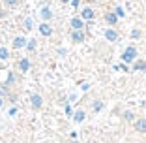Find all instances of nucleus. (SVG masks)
<instances>
[{"label": "nucleus", "instance_id": "nucleus-15", "mask_svg": "<svg viewBox=\"0 0 146 143\" xmlns=\"http://www.w3.org/2000/svg\"><path fill=\"white\" fill-rule=\"evenodd\" d=\"M9 58V51L6 47H0V60H8Z\"/></svg>", "mask_w": 146, "mask_h": 143}, {"label": "nucleus", "instance_id": "nucleus-24", "mask_svg": "<svg viewBox=\"0 0 146 143\" xmlns=\"http://www.w3.org/2000/svg\"><path fill=\"white\" fill-rule=\"evenodd\" d=\"M66 115H68V117H69V115H73V111H71V107H69V105H66Z\"/></svg>", "mask_w": 146, "mask_h": 143}, {"label": "nucleus", "instance_id": "nucleus-1", "mask_svg": "<svg viewBox=\"0 0 146 143\" xmlns=\"http://www.w3.org/2000/svg\"><path fill=\"white\" fill-rule=\"evenodd\" d=\"M135 56H137V49H135V47H127L124 51V55H122V60H124V62H133Z\"/></svg>", "mask_w": 146, "mask_h": 143}, {"label": "nucleus", "instance_id": "nucleus-12", "mask_svg": "<svg viewBox=\"0 0 146 143\" xmlns=\"http://www.w3.org/2000/svg\"><path fill=\"white\" fill-rule=\"evenodd\" d=\"M19 2H21V0H4V6L9 8V9H13V8H17V6H19Z\"/></svg>", "mask_w": 146, "mask_h": 143}, {"label": "nucleus", "instance_id": "nucleus-19", "mask_svg": "<svg viewBox=\"0 0 146 143\" xmlns=\"http://www.w3.org/2000/svg\"><path fill=\"white\" fill-rule=\"evenodd\" d=\"M114 13H116V17H124V9H122V8H116Z\"/></svg>", "mask_w": 146, "mask_h": 143}, {"label": "nucleus", "instance_id": "nucleus-2", "mask_svg": "<svg viewBox=\"0 0 146 143\" xmlns=\"http://www.w3.org/2000/svg\"><path fill=\"white\" fill-rule=\"evenodd\" d=\"M39 17H41L45 23H49L52 19V9L49 8V6H43V8L39 9Z\"/></svg>", "mask_w": 146, "mask_h": 143}, {"label": "nucleus", "instance_id": "nucleus-23", "mask_svg": "<svg viewBox=\"0 0 146 143\" xmlns=\"http://www.w3.org/2000/svg\"><path fill=\"white\" fill-rule=\"evenodd\" d=\"M6 15H8V11H6V9H2V8H0V19H4Z\"/></svg>", "mask_w": 146, "mask_h": 143}, {"label": "nucleus", "instance_id": "nucleus-13", "mask_svg": "<svg viewBox=\"0 0 146 143\" xmlns=\"http://www.w3.org/2000/svg\"><path fill=\"white\" fill-rule=\"evenodd\" d=\"M135 128H137L139 132H146V121H144V119L137 121V122H135Z\"/></svg>", "mask_w": 146, "mask_h": 143}, {"label": "nucleus", "instance_id": "nucleus-21", "mask_svg": "<svg viewBox=\"0 0 146 143\" xmlns=\"http://www.w3.org/2000/svg\"><path fill=\"white\" fill-rule=\"evenodd\" d=\"M101 107H103V104H101V102H94V109H96V111H99Z\"/></svg>", "mask_w": 146, "mask_h": 143}, {"label": "nucleus", "instance_id": "nucleus-26", "mask_svg": "<svg viewBox=\"0 0 146 143\" xmlns=\"http://www.w3.org/2000/svg\"><path fill=\"white\" fill-rule=\"evenodd\" d=\"M2 105H4V96L0 94V107H2Z\"/></svg>", "mask_w": 146, "mask_h": 143}, {"label": "nucleus", "instance_id": "nucleus-18", "mask_svg": "<svg viewBox=\"0 0 146 143\" xmlns=\"http://www.w3.org/2000/svg\"><path fill=\"white\" fill-rule=\"evenodd\" d=\"M26 49H28V51H36V40L26 42Z\"/></svg>", "mask_w": 146, "mask_h": 143}, {"label": "nucleus", "instance_id": "nucleus-10", "mask_svg": "<svg viewBox=\"0 0 146 143\" xmlns=\"http://www.w3.org/2000/svg\"><path fill=\"white\" fill-rule=\"evenodd\" d=\"M105 38H107L109 42H116V40H118V34H116V30L109 28V30H105Z\"/></svg>", "mask_w": 146, "mask_h": 143}, {"label": "nucleus", "instance_id": "nucleus-27", "mask_svg": "<svg viewBox=\"0 0 146 143\" xmlns=\"http://www.w3.org/2000/svg\"><path fill=\"white\" fill-rule=\"evenodd\" d=\"M60 2H62V4H68V2H69V0H60Z\"/></svg>", "mask_w": 146, "mask_h": 143}, {"label": "nucleus", "instance_id": "nucleus-25", "mask_svg": "<svg viewBox=\"0 0 146 143\" xmlns=\"http://www.w3.org/2000/svg\"><path fill=\"white\" fill-rule=\"evenodd\" d=\"M69 2H71L73 8H79V0H69Z\"/></svg>", "mask_w": 146, "mask_h": 143}, {"label": "nucleus", "instance_id": "nucleus-20", "mask_svg": "<svg viewBox=\"0 0 146 143\" xmlns=\"http://www.w3.org/2000/svg\"><path fill=\"white\" fill-rule=\"evenodd\" d=\"M8 115H9V117H15V115H17V107H9Z\"/></svg>", "mask_w": 146, "mask_h": 143}, {"label": "nucleus", "instance_id": "nucleus-17", "mask_svg": "<svg viewBox=\"0 0 146 143\" xmlns=\"http://www.w3.org/2000/svg\"><path fill=\"white\" fill-rule=\"evenodd\" d=\"M135 70H141V72H146V62H142V60H137V62H135Z\"/></svg>", "mask_w": 146, "mask_h": 143}, {"label": "nucleus", "instance_id": "nucleus-16", "mask_svg": "<svg viewBox=\"0 0 146 143\" xmlns=\"http://www.w3.org/2000/svg\"><path fill=\"white\" fill-rule=\"evenodd\" d=\"M34 28V21H32V17H26L25 19V30H32Z\"/></svg>", "mask_w": 146, "mask_h": 143}, {"label": "nucleus", "instance_id": "nucleus-22", "mask_svg": "<svg viewBox=\"0 0 146 143\" xmlns=\"http://www.w3.org/2000/svg\"><path fill=\"white\" fill-rule=\"evenodd\" d=\"M131 38H135V40L141 38V32H139V30H133V32H131Z\"/></svg>", "mask_w": 146, "mask_h": 143}, {"label": "nucleus", "instance_id": "nucleus-4", "mask_svg": "<svg viewBox=\"0 0 146 143\" xmlns=\"http://www.w3.org/2000/svg\"><path fill=\"white\" fill-rule=\"evenodd\" d=\"M30 105H32V109H39L43 105V98L39 94H32L30 96Z\"/></svg>", "mask_w": 146, "mask_h": 143}, {"label": "nucleus", "instance_id": "nucleus-11", "mask_svg": "<svg viewBox=\"0 0 146 143\" xmlns=\"http://www.w3.org/2000/svg\"><path fill=\"white\" fill-rule=\"evenodd\" d=\"M105 19H107L109 25H116V21H118V17H116V13H114V11L107 13V15H105Z\"/></svg>", "mask_w": 146, "mask_h": 143}, {"label": "nucleus", "instance_id": "nucleus-14", "mask_svg": "<svg viewBox=\"0 0 146 143\" xmlns=\"http://www.w3.org/2000/svg\"><path fill=\"white\" fill-rule=\"evenodd\" d=\"M73 121H75V122H82V121H84V111H82V109L77 111L75 115H73Z\"/></svg>", "mask_w": 146, "mask_h": 143}, {"label": "nucleus", "instance_id": "nucleus-28", "mask_svg": "<svg viewBox=\"0 0 146 143\" xmlns=\"http://www.w3.org/2000/svg\"><path fill=\"white\" fill-rule=\"evenodd\" d=\"M71 143H79V141H71Z\"/></svg>", "mask_w": 146, "mask_h": 143}, {"label": "nucleus", "instance_id": "nucleus-9", "mask_svg": "<svg viewBox=\"0 0 146 143\" xmlns=\"http://www.w3.org/2000/svg\"><path fill=\"white\" fill-rule=\"evenodd\" d=\"M71 40L75 42V44H81L82 40H84V32L82 30H73L71 32Z\"/></svg>", "mask_w": 146, "mask_h": 143}, {"label": "nucleus", "instance_id": "nucleus-8", "mask_svg": "<svg viewBox=\"0 0 146 143\" xmlns=\"http://www.w3.org/2000/svg\"><path fill=\"white\" fill-rule=\"evenodd\" d=\"M82 26H84V21L81 17H73L71 19V28L73 30H82Z\"/></svg>", "mask_w": 146, "mask_h": 143}, {"label": "nucleus", "instance_id": "nucleus-3", "mask_svg": "<svg viewBox=\"0 0 146 143\" xmlns=\"http://www.w3.org/2000/svg\"><path fill=\"white\" fill-rule=\"evenodd\" d=\"M26 42H28V40H26L25 36H15V38H13V49H23V47H26Z\"/></svg>", "mask_w": 146, "mask_h": 143}, {"label": "nucleus", "instance_id": "nucleus-5", "mask_svg": "<svg viewBox=\"0 0 146 143\" xmlns=\"http://www.w3.org/2000/svg\"><path fill=\"white\" fill-rule=\"evenodd\" d=\"M39 34H41V36H51L52 34V26L49 25V23L43 21L41 25H39Z\"/></svg>", "mask_w": 146, "mask_h": 143}, {"label": "nucleus", "instance_id": "nucleus-7", "mask_svg": "<svg viewBox=\"0 0 146 143\" xmlns=\"http://www.w3.org/2000/svg\"><path fill=\"white\" fill-rule=\"evenodd\" d=\"M96 17V11H94V9H92V8H84V9H82V21H90V19H94Z\"/></svg>", "mask_w": 146, "mask_h": 143}, {"label": "nucleus", "instance_id": "nucleus-6", "mask_svg": "<svg viewBox=\"0 0 146 143\" xmlns=\"http://www.w3.org/2000/svg\"><path fill=\"white\" fill-rule=\"evenodd\" d=\"M19 70H21L23 74H26V72L30 70V58H26V56H23L21 60H19Z\"/></svg>", "mask_w": 146, "mask_h": 143}]
</instances>
